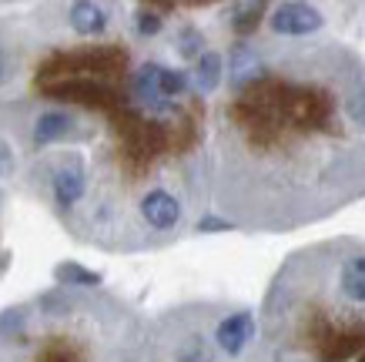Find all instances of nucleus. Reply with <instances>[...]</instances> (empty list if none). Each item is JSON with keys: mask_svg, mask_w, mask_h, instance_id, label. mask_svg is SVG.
<instances>
[{"mask_svg": "<svg viewBox=\"0 0 365 362\" xmlns=\"http://www.w3.org/2000/svg\"><path fill=\"white\" fill-rule=\"evenodd\" d=\"M0 208H4V195H0ZM7 268V252H4V225H0V275Z\"/></svg>", "mask_w": 365, "mask_h": 362, "instance_id": "423d86ee", "label": "nucleus"}, {"mask_svg": "<svg viewBox=\"0 0 365 362\" xmlns=\"http://www.w3.org/2000/svg\"><path fill=\"white\" fill-rule=\"evenodd\" d=\"M268 34L275 41H309L315 34L325 31V11L315 7V4H299V0H285V4H275L268 7Z\"/></svg>", "mask_w": 365, "mask_h": 362, "instance_id": "20e7f679", "label": "nucleus"}, {"mask_svg": "<svg viewBox=\"0 0 365 362\" xmlns=\"http://www.w3.org/2000/svg\"><path fill=\"white\" fill-rule=\"evenodd\" d=\"M211 108V215L295 231L365 195V61L339 41L225 51Z\"/></svg>", "mask_w": 365, "mask_h": 362, "instance_id": "f03ea898", "label": "nucleus"}, {"mask_svg": "<svg viewBox=\"0 0 365 362\" xmlns=\"http://www.w3.org/2000/svg\"><path fill=\"white\" fill-rule=\"evenodd\" d=\"M148 318L108 288L54 286L0 312V362H144Z\"/></svg>", "mask_w": 365, "mask_h": 362, "instance_id": "7ed1b4c3", "label": "nucleus"}, {"mask_svg": "<svg viewBox=\"0 0 365 362\" xmlns=\"http://www.w3.org/2000/svg\"><path fill=\"white\" fill-rule=\"evenodd\" d=\"M265 17H268V4H262V0H255V4H228V7H222L218 24L228 27L232 41H255V34L262 31Z\"/></svg>", "mask_w": 365, "mask_h": 362, "instance_id": "39448f33", "label": "nucleus"}, {"mask_svg": "<svg viewBox=\"0 0 365 362\" xmlns=\"http://www.w3.org/2000/svg\"><path fill=\"white\" fill-rule=\"evenodd\" d=\"M175 24L138 37L128 4L101 31L61 4L0 17V181L98 252L168 248L211 211V108Z\"/></svg>", "mask_w": 365, "mask_h": 362, "instance_id": "f257e3e1", "label": "nucleus"}]
</instances>
